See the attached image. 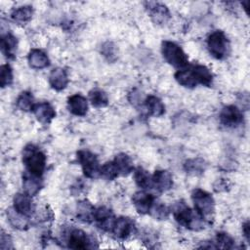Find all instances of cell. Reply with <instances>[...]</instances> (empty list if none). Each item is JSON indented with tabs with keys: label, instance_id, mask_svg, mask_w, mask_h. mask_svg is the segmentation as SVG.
I'll list each match as a JSON object with an SVG mask.
<instances>
[{
	"label": "cell",
	"instance_id": "obj_30",
	"mask_svg": "<svg viewBox=\"0 0 250 250\" xmlns=\"http://www.w3.org/2000/svg\"><path fill=\"white\" fill-rule=\"evenodd\" d=\"M205 161L201 158H193L188 159L184 163V169L187 173L192 175H199L202 174L205 170Z\"/></svg>",
	"mask_w": 250,
	"mask_h": 250
},
{
	"label": "cell",
	"instance_id": "obj_7",
	"mask_svg": "<svg viewBox=\"0 0 250 250\" xmlns=\"http://www.w3.org/2000/svg\"><path fill=\"white\" fill-rule=\"evenodd\" d=\"M77 160L81 165L83 174L89 179L100 177V162L95 153L90 150L80 149L76 153Z\"/></svg>",
	"mask_w": 250,
	"mask_h": 250
},
{
	"label": "cell",
	"instance_id": "obj_3",
	"mask_svg": "<svg viewBox=\"0 0 250 250\" xmlns=\"http://www.w3.org/2000/svg\"><path fill=\"white\" fill-rule=\"evenodd\" d=\"M45 153L36 146L29 144L22 150V163L28 173L41 177L46 169Z\"/></svg>",
	"mask_w": 250,
	"mask_h": 250
},
{
	"label": "cell",
	"instance_id": "obj_9",
	"mask_svg": "<svg viewBox=\"0 0 250 250\" xmlns=\"http://www.w3.org/2000/svg\"><path fill=\"white\" fill-rule=\"evenodd\" d=\"M136 231L135 222L128 217L116 218L110 232L115 238L125 240Z\"/></svg>",
	"mask_w": 250,
	"mask_h": 250
},
{
	"label": "cell",
	"instance_id": "obj_25",
	"mask_svg": "<svg viewBox=\"0 0 250 250\" xmlns=\"http://www.w3.org/2000/svg\"><path fill=\"white\" fill-rule=\"evenodd\" d=\"M7 218L10 225L17 229L23 230L29 227L28 217L19 213L14 208H10L9 210H7Z\"/></svg>",
	"mask_w": 250,
	"mask_h": 250
},
{
	"label": "cell",
	"instance_id": "obj_4",
	"mask_svg": "<svg viewBox=\"0 0 250 250\" xmlns=\"http://www.w3.org/2000/svg\"><path fill=\"white\" fill-rule=\"evenodd\" d=\"M191 200L198 216L205 223H211L215 214V200L213 196L204 189L195 188L191 192Z\"/></svg>",
	"mask_w": 250,
	"mask_h": 250
},
{
	"label": "cell",
	"instance_id": "obj_15",
	"mask_svg": "<svg viewBox=\"0 0 250 250\" xmlns=\"http://www.w3.org/2000/svg\"><path fill=\"white\" fill-rule=\"evenodd\" d=\"M151 181L152 187L159 192H165L173 187V177L167 170H155Z\"/></svg>",
	"mask_w": 250,
	"mask_h": 250
},
{
	"label": "cell",
	"instance_id": "obj_35",
	"mask_svg": "<svg viewBox=\"0 0 250 250\" xmlns=\"http://www.w3.org/2000/svg\"><path fill=\"white\" fill-rule=\"evenodd\" d=\"M101 53L108 62H114L116 60V46L112 42L107 41L104 43L101 48Z\"/></svg>",
	"mask_w": 250,
	"mask_h": 250
},
{
	"label": "cell",
	"instance_id": "obj_36",
	"mask_svg": "<svg viewBox=\"0 0 250 250\" xmlns=\"http://www.w3.org/2000/svg\"><path fill=\"white\" fill-rule=\"evenodd\" d=\"M242 233H243V236L245 237L246 241L249 242V240H250V225H249L248 221H246L242 225Z\"/></svg>",
	"mask_w": 250,
	"mask_h": 250
},
{
	"label": "cell",
	"instance_id": "obj_14",
	"mask_svg": "<svg viewBox=\"0 0 250 250\" xmlns=\"http://www.w3.org/2000/svg\"><path fill=\"white\" fill-rule=\"evenodd\" d=\"M13 208L19 213L30 217L35 210V205L31 196L25 192H19L13 198Z\"/></svg>",
	"mask_w": 250,
	"mask_h": 250
},
{
	"label": "cell",
	"instance_id": "obj_6",
	"mask_svg": "<svg viewBox=\"0 0 250 250\" xmlns=\"http://www.w3.org/2000/svg\"><path fill=\"white\" fill-rule=\"evenodd\" d=\"M206 44L209 54L216 60H224L229 53V41L222 30L211 32L207 37Z\"/></svg>",
	"mask_w": 250,
	"mask_h": 250
},
{
	"label": "cell",
	"instance_id": "obj_26",
	"mask_svg": "<svg viewBox=\"0 0 250 250\" xmlns=\"http://www.w3.org/2000/svg\"><path fill=\"white\" fill-rule=\"evenodd\" d=\"M33 16V9L31 6L24 5L14 9L11 13V18L14 21L20 24L27 23Z\"/></svg>",
	"mask_w": 250,
	"mask_h": 250
},
{
	"label": "cell",
	"instance_id": "obj_13",
	"mask_svg": "<svg viewBox=\"0 0 250 250\" xmlns=\"http://www.w3.org/2000/svg\"><path fill=\"white\" fill-rule=\"evenodd\" d=\"M145 5L154 23L165 24L170 20L169 9L164 4L158 2H146Z\"/></svg>",
	"mask_w": 250,
	"mask_h": 250
},
{
	"label": "cell",
	"instance_id": "obj_10",
	"mask_svg": "<svg viewBox=\"0 0 250 250\" xmlns=\"http://www.w3.org/2000/svg\"><path fill=\"white\" fill-rule=\"evenodd\" d=\"M219 120L226 127H236L243 122V113L236 105H227L222 108Z\"/></svg>",
	"mask_w": 250,
	"mask_h": 250
},
{
	"label": "cell",
	"instance_id": "obj_23",
	"mask_svg": "<svg viewBox=\"0 0 250 250\" xmlns=\"http://www.w3.org/2000/svg\"><path fill=\"white\" fill-rule=\"evenodd\" d=\"M145 107L147 113L153 117H160L165 113V105L162 101L153 95L147 96L144 100Z\"/></svg>",
	"mask_w": 250,
	"mask_h": 250
},
{
	"label": "cell",
	"instance_id": "obj_1",
	"mask_svg": "<svg viewBox=\"0 0 250 250\" xmlns=\"http://www.w3.org/2000/svg\"><path fill=\"white\" fill-rule=\"evenodd\" d=\"M174 77L181 86L186 88H194L197 85L211 87L213 84V74L203 64H192L188 67L179 69Z\"/></svg>",
	"mask_w": 250,
	"mask_h": 250
},
{
	"label": "cell",
	"instance_id": "obj_34",
	"mask_svg": "<svg viewBox=\"0 0 250 250\" xmlns=\"http://www.w3.org/2000/svg\"><path fill=\"white\" fill-rule=\"evenodd\" d=\"M13 69L9 63L2 64L0 67V85L2 88L8 87L13 83Z\"/></svg>",
	"mask_w": 250,
	"mask_h": 250
},
{
	"label": "cell",
	"instance_id": "obj_22",
	"mask_svg": "<svg viewBox=\"0 0 250 250\" xmlns=\"http://www.w3.org/2000/svg\"><path fill=\"white\" fill-rule=\"evenodd\" d=\"M112 161L116 167L119 177L120 176H122V177L128 176L130 173H132L134 171L133 160L131 159V157L128 154H126L124 152L116 154Z\"/></svg>",
	"mask_w": 250,
	"mask_h": 250
},
{
	"label": "cell",
	"instance_id": "obj_12",
	"mask_svg": "<svg viewBox=\"0 0 250 250\" xmlns=\"http://www.w3.org/2000/svg\"><path fill=\"white\" fill-rule=\"evenodd\" d=\"M132 201L137 212L139 214L146 215L150 213V210L156 200L153 194L148 193L145 190H140L134 193L132 197Z\"/></svg>",
	"mask_w": 250,
	"mask_h": 250
},
{
	"label": "cell",
	"instance_id": "obj_8",
	"mask_svg": "<svg viewBox=\"0 0 250 250\" xmlns=\"http://www.w3.org/2000/svg\"><path fill=\"white\" fill-rule=\"evenodd\" d=\"M67 247L71 249H86L97 247L94 245L93 237L80 229H72L67 234Z\"/></svg>",
	"mask_w": 250,
	"mask_h": 250
},
{
	"label": "cell",
	"instance_id": "obj_31",
	"mask_svg": "<svg viewBox=\"0 0 250 250\" xmlns=\"http://www.w3.org/2000/svg\"><path fill=\"white\" fill-rule=\"evenodd\" d=\"M100 177L106 181H113L119 177L113 161H107L100 168Z\"/></svg>",
	"mask_w": 250,
	"mask_h": 250
},
{
	"label": "cell",
	"instance_id": "obj_28",
	"mask_svg": "<svg viewBox=\"0 0 250 250\" xmlns=\"http://www.w3.org/2000/svg\"><path fill=\"white\" fill-rule=\"evenodd\" d=\"M16 104H17V107L21 111H24V112L32 111L35 105L34 98L30 92L23 91L19 95L16 101Z\"/></svg>",
	"mask_w": 250,
	"mask_h": 250
},
{
	"label": "cell",
	"instance_id": "obj_19",
	"mask_svg": "<svg viewBox=\"0 0 250 250\" xmlns=\"http://www.w3.org/2000/svg\"><path fill=\"white\" fill-rule=\"evenodd\" d=\"M49 84L56 91H62L68 84L66 71L62 67L54 68L49 75Z\"/></svg>",
	"mask_w": 250,
	"mask_h": 250
},
{
	"label": "cell",
	"instance_id": "obj_11",
	"mask_svg": "<svg viewBox=\"0 0 250 250\" xmlns=\"http://www.w3.org/2000/svg\"><path fill=\"white\" fill-rule=\"evenodd\" d=\"M115 219L116 218L113 212L109 208L105 206H100L98 208H95L94 222L96 223L97 227L102 230L110 232Z\"/></svg>",
	"mask_w": 250,
	"mask_h": 250
},
{
	"label": "cell",
	"instance_id": "obj_21",
	"mask_svg": "<svg viewBox=\"0 0 250 250\" xmlns=\"http://www.w3.org/2000/svg\"><path fill=\"white\" fill-rule=\"evenodd\" d=\"M27 62L31 68L37 70L46 68L50 64V60L47 54L39 49H32L28 53Z\"/></svg>",
	"mask_w": 250,
	"mask_h": 250
},
{
	"label": "cell",
	"instance_id": "obj_33",
	"mask_svg": "<svg viewBox=\"0 0 250 250\" xmlns=\"http://www.w3.org/2000/svg\"><path fill=\"white\" fill-rule=\"evenodd\" d=\"M149 215H151L156 220H166L170 215V210L164 203L155 201Z\"/></svg>",
	"mask_w": 250,
	"mask_h": 250
},
{
	"label": "cell",
	"instance_id": "obj_32",
	"mask_svg": "<svg viewBox=\"0 0 250 250\" xmlns=\"http://www.w3.org/2000/svg\"><path fill=\"white\" fill-rule=\"evenodd\" d=\"M216 248H223V249H232L234 248L235 241L234 239L227 232L220 231L216 235Z\"/></svg>",
	"mask_w": 250,
	"mask_h": 250
},
{
	"label": "cell",
	"instance_id": "obj_24",
	"mask_svg": "<svg viewBox=\"0 0 250 250\" xmlns=\"http://www.w3.org/2000/svg\"><path fill=\"white\" fill-rule=\"evenodd\" d=\"M95 207L87 200H82L77 203L76 217L83 223L94 222Z\"/></svg>",
	"mask_w": 250,
	"mask_h": 250
},
{
	"label": "cell",
	"instance_id": "obj_18",
	"mask_svg": "<svg viewBox=\"0 0 250 250\" xmlns=\"http://www.w3.org/2000/svg\"><path fill=\"white\" fill-rule=\"evenodd\" d=\"M41 177L34 176L27 171L22 174V188L23 192L29 196H35L43 188V183L40 179Z\"/></svg>",
	"mask_w": 250,
	"mask_h": 250
},
{
	"label": "cell",
	"instance_id": "obj_29",
	"mask_svg": "<svg viewBox=\"0 0 250 250\" xmlns=\"http://www.w3.org/2000/svg\"><path fill=\"white\" fill-rule=\"evenodd\" d=\"M89 101L96 108H102L108 104L107 94L101 89H93L89 92Z\"/></svg>",
	"mask_w": 250,
	"mask_h": 250
},
{
	"label": "cell",
	"instance_id": "obj_2",
	"mask_svg": "<svg viewBox=\"0 0 250 250\" xmlns=\"http://www.w3.org/2000/svg\"><path fill=\"white\" fill-rule=\"evenodd\" d=\"M172 213L176 222L190 230H200L204 229L205 222L198 216V214L189 208L184 201L177 202L173 208Z\"/></svg>",
	"mask_w": 250,
	"mask_h": 250
},
{
	"label": "cell",
	"instance_id": "obj_5",
	"mask_svg": "<svg viewBox=\"0 0 250 250\" xmlns=\"http://www.w3.org/2000/svg\"><path fill=\"white\" fill-rule=\"evenodd\" d=\"M161 53L164 60L176 68L183 69L188 65V55L175 42L164 40L161 43Z\"/></svg>",
	"mask_w": 250,
	"mask_h": 250
},
{
	"label": "cell",
	"instance_id": "obj_17",
	"mask_svg": "<svg viewBox=\"0 0 250 250\" xmlns=\"http://www.w3.org/2000/svg\"><path fill=\"white\" fill-rule=\"evenodd\" d=\"M32 112L36 119L42 124H48L56 117V110L48 102L35 104Z\"/></svg>",
	"mask_w": 250,
	"mask_h": 250
},
{
	"label": "cell",
	"instance_id": "obj_27",
	"mask_svg": "<svg viewBox=\"0 0 250 250\" xmlns=\"http://www.w3.org/2000/svg\"><path fill=\"white\" fill-rule=\"evenodd\" d=\"M134 181L136 185L142 189H147L149 188H152L150 174L141 166L137 167L134 170Z\"/></svg>",
	"mask_w": 250,
	"mask_h": 250
},
{
	"label": "cell",
	"instance_id": "obj_16",
	"mask_svg": "<svg viewBox=\"0 0 250 250\" xmlns=\"http://www.w3.org/2000/svg\"><path fill=\"white\" fill-rule=\"evenodd\" d=\"M67 109L75 116H84L88 112V101L81 94H74L67 99Z\"/></svg>",
	"mask_w": 250,
	"mask_h": 250
},
{
	"label": "cell",
	"instance_id": "obj_20",
	"mask_svg": "<svg viewBox=\"0 0 250 250\" xmlns=\"http://www.w3.org/2000/svg\"><path fill=\"white\" fill-rule=\"evenodd\" d=\"M18 49V39L15 35L8 32L1 36V51L5 58L14 60Z\"/></svg>",
	"mask_w": 250,
	"mask_h": 250
}]
</instances>
